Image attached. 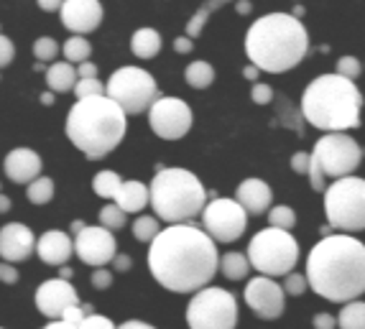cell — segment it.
<instances>
[{
	"mask_svg": "<svg viewBox=\"0 0 365 329\" xmlns=\"http://www.w3.org/2000/svg\"><path fill=\"white\" fill-rule=\"evenodd\" d=\"M148 271L171 293H197L220 271V253L210 232L177 222L158 232L148 248Z\"/></svg>",
	"mask_w": 365,
	"mask_h": 329,
	"instance_id": "cell-1",
	"label": "cell"
},
{
	"mask_svg": "<svg viewBox=\"0 0 365 329\" xmlns=\"http://www.w3.org/2000/svg\"><path fill=\"white\" fill-rule=\"evenodd\" d=\"M307 278L312 291L332 304L360 299L365 293V245L347 232L322 238L309 250Z\"/></svg>",
	"mask_w": 365,
	"mask_h": 329,
	"instance_id": "cell-2",
	"label": "cell"
},
{
	"mask_svg": "<svg viewBox=\"0 0 365 329\" xmlns=\"http://www.w3.org/2000/svg\"><path fill=\"white\" fill-rule=\"evenodd\" d=\"M245 54L261 72L284 74L309 54V33L294 13H268L245 33Z\"/></svg>",
	"mask_w": 365,
	"mask_h": 329,
	"instance_id": "cell-3",
	"label": "cell"
},
{
	"mask_svg": "<svg viewBox=\"0 0 365 329\" xmlns=\"http://www.w3.org/2000/svg\"><path fill=\"white\" fill-rule=\"evenodd\" d=\"M128 113L108 95L77 100L67 115V138L90 161L105 159L125 138Z\"/></svg>",
	"mask_w": 365,
	"mask_h": 329,
	"instance_id": "cell-4",
	"label": "cell"
},
{
	"mask_svg": "<svg viewBox=\"0 0 365 329\" xmlns=\"http://www.w3.org/2000/svg\"><path fill=\"white\" fill-rule=\"evenodd\" d=\"M363 95L353 80L342 74H319L302 95V115L312 128L324 133H345L360 125Z\"/></svg>",
	"mask_w": 365,
	"mask_h": 329,
	"instance_id": "cell-5",
	"label": "cell"
},
{
	"mask_svg": "<svg viewBox=\"0 0 365 329\" xmlns=\"http://www.w3.org/2000/svg\"><path fill=\"white\" fill-rule=\"evenodd\" d=\"M151 187V207L158 219L169 225L192 222L207 207V189L187 169H164L158 166Z\"/></svg>",
	"mask_w": 365,
	"mask_h": 329,
	"instance_id": "cell-6",
	"label": "cell"
},
{
	"mask_svg": "<svg viewBox=\"0 0 365 329\" xmlns=\"http://www.w3.org/2000/svg\"><path fill=\"white\" fill-rule=\"evenodd\" d=\"M248 261L261 276H289L299 263V243L289 230L266 227L248 243Z\"/></svg>",
	"mask_w": 365,
	"mask_h": 329,
	"instance_id": "cell-7",
	"label": "cell"
},
{
	"mask_svg": "<svg viewBox=\"0 0 365 329\" xmlns=\"http://www.w3.org/2000/svg\"><path fill=\"white\" fill-rule=\"evenodd\" d=\"M324 212L327 222L337 232H363L365 230V179L342 177L335 179L324 192Z\"/></svg>",
	"mask_w": 365,
	"mask_h": 329,
	"instance_id": "cell-8",
	"label": "cell"
},
{
	"mask_svg": "<svg viewBox=\"0 0 365 329\" xmlns=\"http://www.w3.org/2000/svg\"><path fill=\"white\" fill-rule=\"evenodd\" d=\"M105 85H108L105 95L115 100L128 115H140V113L151 110V105L158 98H164L158 92L153 74L140 67H120L118 72H113V77Z\"/></svg>",
	"mask_w": 365,
	"mask_h": 329,
	"instance_id": "cell-9",
	"label": "cell"
},
{
	"mask_svg": "<svg viewBox=\"0 0 365 329\" xmlns=\"http://www.w3.org/2000/svg\"><path fill=\"white\" fill-rule=\"evenodd\" d=\"M187 324L189 329H235L237 299L225 288L205 286L189 301Z\"/></svg>",
	"mask_w": 365,
	"mask_h": 329,
	"instance_id": "cell-10",
	"label": "cell"
},
{
	"mask_svg": "<svg viewBox=\"0 0 365 329\" xmlns=\"http://www.w3.org/2000/svg\"><path fill=\"white\" fill-rule=\"evenodd\" d=\"M312 159L322 166L324 177H353L355 169L363 161V148H360L358 140L350 138L347 133H324L314 143Z\"/></svg>",
	"mask_w": 365,
	"mask_h": 329,
	"instance_id": "cell-11",
	"label": "cell"
},
{
	"mask_svg": "<svg viewBox=\"0 0 365 329\" xmlns=\"http://www.w3.org/2000/svg\"><path fill=\"white\" fill-rule=\"evenodd\" d=\"M202 227L210 232L215 243H235L237 238H243L248 227V209L237 199L212 197L202 212Z\"/></svg>",
	"mask_w": 365,
	"mask_h": 329,
	"instance_id": "cell-12",
	"label": "cell"
},
{
	"mask_svg": "<svg viewBox=\"0 0 365 329\" xmlns=\"http://www.w3.org/2000/svg\"><path fill=\"white\" fill-rule=\"evenodd\" d=\"M192 108L179 98H158L148 110V125L164 140H179L192 130Z\"/></svg>",
	"mask_w": 365,
	"mask_h": 329,
	"instance_id": "cell-13",
	"label": "cell"
},
{
	"mask_svg": "<svg viewBox=\"0 0 365 329\" xmlns=\"http://www.w3.org/2000/svg\"><path fill=\"white\" fill-rule=\"evenodd\" d=\"M243 296H245L248 309L253 311L258 319H266V322L279 319L281 314H284V309H287V291H284V286H279L271 276L258 273L256 278H250Z\"/></svg>",
	"mask_w": 365,
	"mask_h": 329,
	"instance_id": "cell-14",
	"label": "cell"
},
{
	"mask_svg": "<svg viewBox=\"0 0 365 329\" xmlns=\"http://www.w3.org/2000/svg\"><path fill=\"white\" fill-rule=\"evenodd\" d=\"M74 253L79 256V261L92 266V268H105L118 256L115 235H113V230H108L103 225H95V227L87 225L74 238Z\"/></svg>",
	"mask_w": 365,
	"mask_h": 329,
	"instance_id": "cell-15",
	"label": "cell"
},
{
	"mask_svg": "<svg viewBox=\"0 0 365 329\" xmlns=\"http://www.w3.org/2000/svg\"><path fill=\"white\" fill-rule=\"evenodd\" d=\"M79 296L67 278H49L36 288V309L46 319H61L69 306H77Z\"/></svg>",
	"mask_w": 365,
	"mask_h": 329,
	"instance_id": "cell-16",
	"label": "cell"
},
{
	"mask_svg": "<svg viewBox=\"0 0 365 329\" xmlns=\"http://www.w3.org/2000/svg\"><path fill=\"white\" fill-rule=\"evenodd\" d=\"M59 13L61 24L67 26L74 36L92 33L103 24V3L100 0H67Z\"/></svg>",
	"mask_w": 365,
	"mask_h": 329,
	"instance_id": "cell-17",
	"label": "cell"
},
{
	"mask_svg": "<svg viewBox=\"0 0 365 329\" xmlns=\"http://www.w3.org/2000/svg\"><path fill=\"white\" fill-rule=\"evenodd\" d=\"M36 235L24 222H8L0 230V256L8 263H21L36 253Z\"/></svg>",
	"mask_w": 365,
	"mask_h": 329,
	"instance_id": "cell-18",
	"label": "cell"
},
{
	"mask_svg": "<svg viewBox=\"0 0 365 329\" xmlns=\"http://www.w3.org/2000/svg\"><path fill=\"white\" fill-rule=\"evenodd\" d=\"M6 177L11 179L13 184H31L41 177L43 161L36 151L31 148H13L11 153L6 156Z\"/></svg>",
	"mask_w": 365,
	"mask_h": 329,
	"instance_id": "cell-19",
	"label": "cell"
},
{
	"mask_svg": "<svg viewBox=\"0 0 365 329\" xmlns=\"http://www.w3.org/2000/svg\"><path fill=\"white\" fill-rule=\"evenodd\" d=\"M36 253L46 266H64L74 256V240L69 238L67 232L49 230L38 238Z\"/></svg>",
	"mask_w": 365,
	"mask_h": 329,
	"instance_id": "cell-20",
	"label": "cell"
},
{
	"mask_svg": "<svg viewBox=\"0 0 365 329\" xmlns=\"http://www.w3.org/2000/svg\"><path fill=\"white\" fill-rule=\"evenodd\" d=\"M235 199L248 209V214H268L271 202H274V192L263 179H245L237 184Z\"/></svg>",
	"mask_w": 365,
	"mask_h": 329,
	"instance_id": "cell-21",
	"label": "cell"
},
{
	"mask_svg": "<svg viewBox=\"0 0 365 329\" xmlns=\"http://www.w3.org/2000/svg\"><path fill=\"white\" fill-rule=\"evenodd\" d=\"M115 204L125 209V212H140L143 207L151 204V187L143 182H135V179L123 182L120 192L115 197Z\"/></svg>",
	"mask_w": 365,
	"mask_h": 329,
	"instance_id": "cell-22",
	"label": "cell"
},
{
	"mask_svg": "<svg viewBox=\"0 0 365 329\" xmlns=\"http://www.w3.org/2000/svg\"><path fill=\"white\" fill-rule=\"evenodd\" d=\"M77 82H79V74L72 61H59V64H51V67L46 69V85H49V90L56 92V95H61V92H74Z\"/></svg>",
	"mask_w": 365,
	"mask_h": 329,
	"instance_id": "cell-23",
	"label": "cell"
},
{
	"mask_svg": "<svg viewBox=\"0 0 365 329\" xmlns=\"http://www.w3.org/2000/svg\"><path fill=\"white\" fill-rule=\"evenodd\" d=\"M130 51L138 59H153L161 51V33L156 28H138L130 36Z\"/></svg>",
	"mask_w": 365,
	"mask_h": 329,
	"instance_id": "cell-24",
	"label": "cell"
},
{
	"mask_svg": "<svg viewBox=\"0 0 365 329\" xmlns=\"http://www.w3.org/2000/svg\"><path fill=\"white\" fill-rule=\"evenodd\" d=\"M220 271H222V276L227 281H243L253 271V266H250L248 256L230 250V253H225V256L220 258Z\"/></svg>",
	"mask_w": 365,
	"mask_h": 329,
	"instance_id": "cell-25",
	"label": "cell"
},
{
	"mask_svg": "<svg viewBox=\"0 0 365 329\" xmlns=\"http://www.w3.org/2000/svg\"><path fill=\"white\" fill-rule=\"evenodd\" d=\"M184 80H187L189 87H195V90H207L210 85L215 82V69L210 61L200 59V61H192L184 72Z\"/></svg>",
	"mask_w": 365,
	"mask_h": 329,
	"instance_id": "cell-26",
	"label": "cell"
},
{
	"mask_svg": "<svg viewBox=\"0 0 365 329\" xmlns=\"http://www.w3.org/2000/svg\"><path fill=\"white\" fill-rule=\"evenodd\" d=\"M120 187H123V179L118 177L115 171H100L92 179V192L98 197H103V199H115Z\"/></svg>",
	"mask_w": 365,
	"mask_h": 329,
	"instance_id": "cell-27",
	"label": "cell"
},
{
	"mask_svg": "<svg viewBox=\"0 0 365 329\" xmlns=\"http://www.w3.org/2000/svg\"><path fill=\"white\" fill-rule=\"evenodd\" d=\"M337 329H365V301H347L337 317Z\"/></svg>",
	"mask_w": 365,
	"mask_h": 329,
	"instance_id": "cell-28",
	"label": "cell"
},
{
	"mask_svg": "<svg viewBox=\"0 0 365 329\" xmlns=\"http://www.w3.org/2000/svg\"><path fill=\"white\" fill-rule=\"evenodd\" d=\"M225 3H230V0H207V3H205V6H202L200 11H197L195 16H192V19H189V24H187V36L189 38H197V36H200L202 31H205V26H207L210 16H212V13L217 11V8L225 6Z\"/></svg>",
	"mask_w": 365,
	"mask_h": 329,
	"instance_id": "cell-29",
	"label": "cell"
},
{
	"mask_svg": "<svg viewBox=\"0 0 365 329\" xmlns=\"http://www.w3.org/2000/svg\"><path fill=\"white\" fill-rule=\"evenodd\" d=\"M26 197H29L31 204H49L54 199V182L49 177H38L36 182H31L26 187Z\"/></svg>",
	"mask_w": 365,
	"mask_h": 329,
	"instance_id": "cell-30",
	"label": "cell"
},
{
	"mask_svg": "<svg viewBox=\"0 0 365 329\" xmlns=\"http://www.w3.org/2000/svg\"><path fill=\"white\" fill-rule=\"evenodd\" d=\"M158 232H161V222H158V217H153V214H140L133 222V238L138 240V243L151 245Z\"/></svg>",
	"mask_w": 365,
	"mask_h": 329,
	"instance_id": "cell-31",
	"label": "cell"
},
{
	"mask_svg": "<svg viewBox=\"0 0 365 329\" xmlns=\"http://www.w3.org/2000/svg\"><path fill=\"white\" fill-rule=\"evenodd\" d=\"M64 61H72V64H82V61H90L92 46L85 36H72L64 41Z\"/></svg>",
	"mask_w": 365,
	"mask_h": 329,
	"instance_id": "cell-32",
	"label": "cell"
},
{
	"mask_svg": "<svg viewBox=\"0 0 365 329\" xmlns=\"http://www.w3.org/2000/svg\"><path fill=\"white\" fill-rule=\"evenodd\" d=\"M297 225V212L289 204H279V207L268 209V227H279V230H289Z\"/></svg>",
	"mask_w": 365,
	"mask_h": 329,
	"instance_id": "cell-33",
	"label": "cell"
},
{
	"mask_svg": "<svg viewBox=\"0 0 365 329\" xmlns=\"http://www.w3.org/2000/svg\"><path fill=\"white\" fill-rule=\"evenodd\" d=\"M125 214L128 212H125L123 207H118V204H108V207L100 209V225L108 227V230H113V232H118V230L125 227Z\"/></svg>",
	"mask_w": 365,
	"mask_h": 329,
	"instance_id": "cell-34",
	"label": "cell"
},
{
	"mask_svg": "<svg viewBox=\"0 0 365 329\" xmlns=\"http://www.w3.org/2000/svg\"><path fill=\"white\" fill-rule=\"evenodd\" d=\"M56 54H59V43L51 36H41L34 41V56H36L38 61H51V59H56Z\"/></svg>",
	"mask_w": 365,
	"mask_h": 329,
	"instance_id": "cell-35",
	"label": "cell"
},
{
	"mask_svg": "<svg viewBox=\"0 0 365 329\" xmlns=\"http://www.w3.org/2000/svg\"><path fill=\"white\" fill-rule=\"evenodd\" d=\"M105 92H108V85H103L98 77H92V80H79L77 87H74V95H77V100L95 98V95H105Z\"/></svg>",
	"mask_w": 365,
	"mask_h": 329,
	"instance_id": "cell-36",
	"label": "cell"
},
{
	"mask_svg": "<svg viewBox=\"0 0 365 329\" xmlns=\"http://www.w3.org/2000/svg\"><path fill=\"white\" fill-rule=\"evenodd\" d=\"M307 288H309V278H307V273H297V271H292L289 276H284V291H287V296H302Z\"/></svg>",
	"mask_w": 365,
	"mask_h": 329,
	"instance_id": "cell-37",
	"label": "cell"
},
{
	"mask_svg": "<svg viewBox=\"0 0 365 329\" xmlns=\"http://www.w3.org/2000/svg\"><path fill=\"white\" fill-rule=\"evenodd\" d=\"M337 74H342V77L355 82L360 74H363V64H360L355 56H342V59L337 61Z\"/></svg>",
	"mask_w": 365,
	"mask_h": 329,
	"instance_id": "cell-38",
	"label": "cell"
},
{
	"mask_svg": "<svg viewBox=\"0 0 365 329\" xmlns=\"http://www.w3.org/2000/svg\"><path fill=\"white\" fill-rule=\"evenodd\" d=\"M250 100L256 105H271L274 103V90L271 85H263V82H256L253 90H250Z\"/></svg>",
	"mask_w": 365,
	"mask_h": 329,
	"instance_id": "cell-39",
	"label": "cell"
},
{
	"mask_svg": "<svg viewBox=\"0 0 365 329\" xmlns=\"http://www.w3.org/2000/svg\"><path fill=\"white\" fill-rule=\"evenodd\" d=\"M92 286L98 291H105V288L113 286V273L108 268H95L92 271Z\"/></svg>",
	"mask_w": 365,
	"mask_h": 329,
	"instance_id": "cell-40",
	"label": "cell"
},
{
	"mask_svg": "<svg viewBox=\"0 0 365 329\" xmlns=\"http://www.w3.org/2000/svg\"><path fill=\"white\" fill-rule=\"evenodd\" d=\"M79 329H118L115 324L110 322L108 317H100V314H90L85 322L79 324Z\"/></svg>",
	"mask_w": 365,
	"mask_h": 329,
	"instance_id": "cell-41",
	"label": "cell"
},
{
	"mask_svg": "<svg viewBox=\"0 0 365 329\" xmlns=\"http://www.w3.org/2000/svg\"><path fill=\"white\" fill-rule=\"evenodd\" d=\"M309 164H312V156H307L304 151H299L292 156V169L294 174H302V177H309Z\"/></svg>",
	"mask_w": 365,
	"mask_h": 329,
	"instance_id": "cell-42",
	"label": "cell"
},
{
	"mask_svg": "<svg viewBox=\"0 0 365 329\" xmlns=\"http://www.w3.org/2000/svg\"><path fill=\"white\" fill-rule=\"evenodd\" d=\"M0 281L3 283H19V268H13V263H8V261H3V266H0Z\"/></svg>",
	"mask_w": 365,
	"mask_h": 329,
	"instance_id": "cell-43",
	"label": "cell"
},
{
	"mask_svg": "<svg viewBox=\"0 0 365 329\" xmlns=\"http://www.w3.org/2000/svg\"><path fill=\"white\" fill-rule=\"evenodd\" d=\"M312 327L314 329H337V319L332 317V314H314V319H312Z\"/></svg>",
	"mask_w": 365,
	"mask_h": 329,
	"instance_id": "cell-44",
	"label": "cell"
},
{
	"mask_svg": "<svg viewBox=\"0 0 365 329\" xmlns=\"http://www.w3.org/2000/svg\"><path fill=\"white\" fill-rule=\"evenodd\" d=\"M61 319H67V322H72V324H82L87 319V311L82 309L79 304L77 306H69V309L64 311V317H61Z\"/></svg>",
	"mask_w": 365,
	"mask_h": 329,
	"instance_id": "cell-45",
	"label": "cell"
},
{
	"mask_svg": "<svg viewBox=\"0 0 365 329\" xmlns=\"http://www.w3.org/2000/svg\"><path fill=\"white\" fill-rule=\"evenodd\" d=\"M77 74H79V80H92V77H98V64L82 61V64H77Z\"/></svg>",
	"mask_w": 365,
	"mask_h": 329,
	"instance_id": "cell-46",
	"label": "cell"
},
{
	"mask_svg": "<svg viewBox=\"0 0 365 329\" xmlns=\"http://www.w3.org/2000/svg\"><path fill=\"white\" fill-rule=\"evenodd\" d=\"M0 46H3V64H0V67H8V64H11L13 61V54H16V49H13V41L8 36H3L0 38Z\"/></svg>",
	"mask_w": 365,
	"mask_h": 329,
	"instance_id": "cell-47",
	"label": "cell"
},
{
	"mask_svg": "<svg viewBox=\"0 0 365 329\" xmlns=\"http://www.w3.org/2000/svg\"><path fill=\"white\" fill-rule=\"evenodd\" d=\"M192 49H195V43H192L189 36H179L177 41H174V51H177V54H189Z\"/></svg>",
	"mask_w": 365,
	"mask_h": 329,
	"instance_id": "cell-48",
	"label": "cell"
},
{
	"mask_svg": "<svg viewBox=\"0 0 365 329\" xmlns=\"http://www.w3.org/2000/svg\"><path fill=\"white\" fill-rule=\"evenodd\" d=\"M36 3H38V8H41V11L54 13V11H61V8H64V3H67V0H36Z\"/></svg>",
	"mask_w": 365,
	"mask_h": 329,
	"instance_id": "cell-49",
	"label": "cell"
},
{
	"mask_svg": "<svg viewBox=\"0 0 365 329\" xmlns=\"http://www.w3.org/2000/svg\"><path fill=\"white\" fill-rule=\"evenodd\" d=\"M43 329H79V324H72V322H67V319H51Z\"/></svg>",
	"mask_w": 365,
	"mask_h": 329,
	"instance_id": "cell-50",
	"label": "cell"
},
{
	"mask_svg": "<svg viewBox=\"0 0 365 329\" xmlns=\"http://www.w3.org/2000/svg\"><path fill=\"white\" fill-rule=\"evenodd\" d=\"M113 266H115L120 273H125V271H130V266H133V261H130V256H115V261H113Z\"/></svg>",
	"mask_w": 365,
	"mask_h": 329,
	"instance_id": "cell-51",
	"label": "cell"
},
{
	"mask_svg": "<svg viewBox=\"0 0 365 329\" xmlns=\"http://www.w3.org/2000/svg\"><path fill=\"white\" fill-rule=\"evenodd\" d=\"M118 329H156V327H151V324H146V322H140V319H128V322H123Z\"/></svg>",
	"mask_w": 365,
	"mask_h": 329,
	"instance_id": "cell-52",
	"label": "cell"
},
{
	"mask_svg": "<svg viewBox=\"0 0 365 329\" xmlns=\"http://www.w3.org/2000/svg\"><path fill=\"white\" fill-rule=\"evenodd\" d=\"M258 72H261V69H258L256 64H250V67H245V69H243V77H245V80L253 82V85H256V82H258Z\"/></svg>",
	"mask_w": 365,
	"mask_h": 329,
	"instance_id": "cell-53",
	"label": "cell"
},
{
	"mask_svg": "<svg viewBox=\"0 0 365 329\" xmlns=\"http://www.w3.org/2000/svg\"><path fill=\"white\" fill-rule=\"evenodd\" d=\"M235 11L240 13V16H248V13L253 11V6H250V0H237V3H235Z\"/></svg>",
	"mask_w": 365,
	"mask_h": 329,
	"instance_id": "cell-54",
	"label": "cell"
},
{
	"mask_svg": "<svg viewBox=\"0 0 365 329\" xmlns=\"http://www.w3.org/2000/svg\"><path fill=\"white\" fill-rule=\"evenodd\" d=\"M85 222H82V219H74V222H72V225H69V230H72V235H74V238H77V235H79V232H82V230H85Z\"/></svg>",
	"mask_w": 365,
	"mask_h": 329,
	"instance_id": "cell-55",
	"label": "cell"
},
{
	"mask_svg": "<svg viewBox=\"0 0 365 329\" xmlns=\"http://www.w3.org/2000/svg\"><path fill=\"white\" fill-rule=\"evenodd\" d=\"M332 230H335V227H332V225H329V222H327V225L319 227V235H322V238H329V235H335V232H332Z\"/></svg>",
	"mask_w": 365,
	"mask_h": 329,
	"instance_id": "cell-56",
	"label": "cell"
},
{
	"mask_svg": "<svg viewBox=\"0 0 365 329\" xmlns=\"http://www.w3.org/2000/svg\"><path fill=\"white\" fill-rule=\"evenodd\" d=\"M54 95H56V92H43V95H41V103L43 105H51V103H54Z\"/></svg>",
	"mask_w": 365,
	"mask_h": 329,
	"instance_id": "cell-57",
	"label": "cell"
},
{
	"mask_svg": "<svg viewBox=\"0 0 365 329\" xmlns=\"http://www.w3.org/2000/svg\"><path fill=\"white\" fill-rule=\"evenodd\" d=\"M0 204H3V207H0V212H3V214H6L8 209H11V199H8L6 194H3V199H0Z\"/></svg>",
	"mask_w": 365,
	"mask_h": 329,
	"instance_id": "cell-58",
	"label": "cell"
},
{
	"mask_svg": "<svg viewBox=\"0 0 365 329\" xmlns=\"http://www.w3.org/2000/svg\"><path fill=\"white\" fill-rule=\"evenodd\" d=\"M59 278H67V281L72 278V268H61L59 271Z\"/></svg>",
	"mask_w": 365,
	"mask_h": 329,
	"instance_id": "cell-59",
	"label": "cell"
},
{
	"mask_svg": "<svg viewBox=\"0 0 365 329\" xmlns=\"http://www.w3.org/2000/svg\"><path fill=\"white\" fill-rule=\"evenodd\" d=\"M294 16H297V19H302V16H304V6H297V8H294Z\"/></svg>",
	"mask_w": 365,
	"mask_h": 329,
	"instance_id": "cell-60",
	"label": "cell"
}]
</instances>
